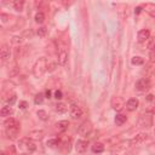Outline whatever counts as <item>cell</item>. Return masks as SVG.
<instances>
[{"mask_svg": "<svg viewBox=\"0 0 155 155\" xmlns=\"http://www.w3.org/2000/svg\"><path fill=\"white\" fill-rule=\"evenodd\" d=\"M25 107H27V102H21V103H19V108H21V109H24Z\"/></svg>", "mask_w": 155, "mask_h": 155, "instance_id": "e575fe53", "label": "cell"}, {"mask_svg": "<svg viewBox=\"0 0 155 155\" xmlns=\"http://www.w3.org/2000/svg\"><path fill=\"white\" fill-rule=\"evenodd\" d=\"M22 155H28V154H22Z\"/></svg>", "mask_w": 155, "mask_h": 155, "instance_id": "f35d334b", "label": "cell"}, {"mask_svg": "<svg viewBox=\"0 0 155 155\" xmlns=\"http://www.w3.org/2000/svg\"><path fill=\"white\" fill-rule=\"evenodd\" d=\"M68 126H69V122L67 120H62L56 124V130L58 132H64L65 130H68Z\"/></svg>", "mask_w": 155, "mask_h": 155, "instance_id": "9a60e30c", "label": "cell"}, {"mask_svg": "<svg viewBox=\"0 0 155 155\" xmlns=\"http://www.w3.org/2000/svg\"><path fill=\"white\" fill-rule=\"evenodd\" d=\"M45 96H46V98H50V96H51V91H50V90H47V91H46V93H45Z\"/></svg>", "mask_w": 155, "mask_h": 155, "instance_id": "d590c367", "label": "cell"}, {"mask_svg": "<svg viewBox=\"0 0 155 155\" xmlns=\"http://www.w3.org/2000/svg\"><path fill=\"white\" fill-rule=\"evenodd\" d=\"M67 110H68V105H67L65 103H63V102H58V103L56 104V111H57V113L63 114V113H65Z\"/></svg>", "mask_w": 155, "mask_h": 155, "instance_id": "ffe728a7", "label": "cell"}, {"mask_svg": "<svg viewBox=\"0 0 155 155\" xmlns=\"http://www.w3.org/2000/svg\"><path fill=\"white\" fill-rule=\"evenodd\" d=\"M91 149H92L93 153L99 154V153H103L104 151V145L102 143H99V142H96V143H93V145L91 147Z\"/></svg>", "mask_w": 155, "mask_h": 155, "instance_id": "ac0fdd59", "label": "cell"}, {"mask_svg": "<svg viewBox=\"0 0 155 155\" xmlns=\"http://www.w3.org/2000/svg\"><path fill=\"white\" fill-rule=\"evenodd\" d=\"M12 114H13V109H12L10 105L2 107L1 110H0V115H1V116H11Z\"/></svg>", "mask_w": 155, "mask_h": 155, "instance_id": "d6986e66", "label": "cell"}, {"mask_svg": "<svg viewBox=\"0 0 155 155\" xmlns=\"http://www.w3.org/2000/svg\"><path fill=\"white\" fill-rule=\"evenodd\" d=\"M148 139V134L147 133H138L132 140H131V144H140L143 142H145Z\"/></svg>", "mask_w": 155, "mask_h": 155, "instance_id": "4fadbf2b", "label": "cell"}, {"mask_svg": "<svg viewBox=\"0 0 155 155\" xmlns=\"http://www.w3.org/2000/svg\"><path fill=\"white\" fill-rule=\"evenodd\" d=\"M54 98L56 99H62L63 98V93H62L61 90H56L54 91Z\"/></svg>", "mask_w": 155, "mask_h": 155, "instance_id": "4dcf8cb0", "label": "cell"}, {"mask_svg": "<svg viewBox=\"0 0 155 155\" xmlns=\"http://www.w3.org/2000/svg\"><path fill=\"white\" fill-rule=\"evenodd\" d=\"M48 70V61L45 57H40L39 59H36V62L34 63L33 67V74L35 78H41L46 71Z\"/></svg>", "mask_w": 155, "mask_h": 155, "instance_id": "6da1fadb", "label": "cell"}, {"mask_svg": "<svg viewBox=\"0 0 155 155\" xmlns=\"http://www.w3.org/2000/svg\"><path fill=\"white\" fill-rule=\"evenodd\" d=\"M87 145H88V142L85 140V139H79L76 143H75V150L79 153V154H82L87 150Z\"/></svg>", "mask_w": 155, "mask_h": 155, "instance_id": "9c48e42d", "label": "cell"}, {"mask_svg": "<svg viewBox=\"0 0 155 155\" xmlns=\"http://www.w3.org/2000/svg\"><path fill=\"white\" fill-rule=\"evenodd\" d=\"M69 111H70V116L73 119H79L82 116V109L78 104H71L69 108Z\"/></svg>", "mask_w": 155, "mask_h": 155, "instance_id": "52a82bcc", "label": "cell"}, {"mask_svg": "<svg viewBox=\"0 0 155 155\" xmlns=\"http://www.w3.org/2000/svg\"><path fill=\"white\" fill-rule=\"evenodd\" d=\"M92 130H93L92 122H91L90 120H85V121H84V122H82V124L79 126L78 132H79V134H80V136L87 137V136H90V134H91Z\"/></svg>", "mask_w": 155, "mask_h": 155, "instance_id": "3957f363", "label": "cell"}, {"mask_svg": "<svg viewBox=\"0 0 155 155\" xmlns=\"http://www.w3.org/2000/svg\"><path fill=\"white\" fill-rule=\"evenodd\" d=\"M12 41H13L15 44H21V42H22V38H19V36H15Z\"/></svg>", "mask_w": 155, "mask_h": 155, "instance_id": "d6a6232c", "label": "cell"}, {"mask_svg": "<svg viewBox=\"0 0 155 155\" xmlns=\"http://www.w3.org/2000/svg\"><path fill=\"white\" fill-rule=\"evenodd\" d=\"M147 46H148V48H149L150 51L154 50V48H155V38H149Z\"/></svg>", "mask_w": 155, "mask_h": 155, "instance_id": "f546056e", "label": "cell"}, {"mask_svg": "<svg viewBox=\"0 0 155 155\" xmlns=\"http://www.w3.org/2000/svg\"><path fill=\"white\" fill-rule=\"evenodd\" d=\"M110 105H111V108H113L114 110L120 111V110H122V109L125 108V101H124L122 97L115 96V97L111 98V101H110Z\"/></svg>", "mask_w": 155, "mask_h": 155, "instance_id": "5b68a950", "label": "cell"}, {"mask_svg": "<svg viewBox=\"0 0 155 155\" xmlns=\"http://www.w3.org/2000/svg\"><path fill=\"white\" fill-rule=\"evenodd\" d=\"M147 101H149V102H154V101H155V97H154L153 94H148V96H147Z\"/></svg>", "mask_w": 155, "mask_h": 155, "instance_id": "836d02e7", "label": "cell"}, {"mask_svg": "<svg viewBox=\"0 0 155 155\" xmlns=\"http://www.w3.org/2000/svg\"><path fill=\"white\" fill-rule=\"evenodd\" d=\"M46 33H47V29H46L45 27H40V28L36 30V34H38L40 38H44V36H46Z\"/></svg>", "mask_w": 155, "mask_h": 155, "instance_id": "f1b7e54d", "label": "cell"}, {"mask_svg": "<svg viewBox=\"0 0 155 155\" xmlns=\"http://www.w3.org/2000/svg\"><path fill=\"white\" fill-rule=\"evenodd\" d=\"M126 120H127V116L124 115V114H116V116L114 119V121H115V124L117 126H122L126 122Z\"/></svg>", "mask_w": 155, "mask_h": 155, "instance_id": "e0dca14e", "label": "cell"}, {"mask_svg": "<svg viewBox=\"0 0 155 155\" xmlns=\"http://www.w3.org/2000/svg\"><path fill=\"white\" fill-rule=\"evenodd\" d=\"M137 38H138V41H139V42H145V41H148L149 38H150V31H149V29H142V30H139Z\"/></svg>", "mask_w": 155, "mask_h": 155, "instance_id": "7c38bea8", "label": "cell"}, {"mask_svg": "<svg viewBox=\"0 0 155 155\" xmlns=\"http://www.w3.org/2000/svg\"><path fill=\"white\" fill-rule=\"evenodd\" d=\"M19 148H21L22 150H24L25 153H29V154L36 150V145H35V143H34L33 139H30L29 137L23 138V139L19 140Z\"/></svg>", "mask_w": 155, "mask_h": 155, "instance_id": "7a4b0ae2", "label": "cell"}, {"mask_svg": "<svg viewBox=\"0 0 155 155\" xmlns=\"http://www.w3.org/2000/svg\"><path fill=\"white\" fill-rule=\"evenodd\" d=\"M44 94L42 93H38V94H35V97H34V103L35 104H41L42 102H44Z\"/></svg>", "mask_w": 155, "mask_h": 155, "instance_id": "484cf974", "label": "cell"}, {"mask_svg": "<svg viewBox=\"0 0 155 155\" xmlns=\"http://www.w3.org/2000/svg\"><path fill=\"white\" fill-rule=\"evenodd\" d=\"M68 61V52L65 50H61L58 53V64L59 65H65Z\"/></svg>", "mask_w": 155, "mask_h": 155, "instance_id": "5bb4252c", "label": "cell"}, {"mask_svg": "<svg viewBox=\"0 0 155 155\" xmlns=\"http://www.w3.org/2000/svg\"><path fill=\"white\" fill-rule=\"evenodd\" d=\"M36 115H38V116H39V119H40V120H42V121H46V120L48 119V115H47V113H46L45 110H42V109L38 110Z\"/></svg>", "mask_w": 155, "mask_h": 155, "instance_id": "cb8c5ba5", "label": "cell"}, {"mask_svg": "<svg viewBox=\"0 0 155 155\" xmlns=\"http://www.w3.org/2000/svg\"><path fill=\"white\" fill-rule=\"evenodd\" d=\"M138 105H139V101L137 99V98H130L127 102H126V109L128 110V111H134L137 108H138Z\"/></svg>", "mask_w": 155, "mask_h": 155, "instance_id": "30bf717a", "label": "cell"}, {"mask_svg": "<svg viewBox=\"0 0 155 155\" xmlns=\"http://www.w3.org/2000/svg\"><path fill=\"white\" fill-rule=\"evenodd\" d=\"M10 56H11V51H10V46L7 44H4L1 46V50H0V57H1V61L2 62H6L7 59H10Z\"/></svg>", "mask_w": 155, "mask_h": 155, "instance_id": "ba28073f", "label": "cell"}, {"mask_svg": "<svg viewBox=\"0 0 155 155\" xmlns=\"http://www.w3.org/2000/svg\"><path fill=\"white\" fill-rule=\"evenodd\" d=\"M12 6L16 11H22L23 10V6H24V1L23 0H15L12 2Z\"/></svg>", "mask_w": 155, "mask_h": 155, "instance_id": "44dd1931", "label": "cell"}, {"mask_svg": "<svg viewBox=\"0 0 155 155\" xmlns=\"http://www.w3.org/2000/svg\"><path fill=\"white\" fill-rule=\"evenodd\" d=\"M29 138L30 139H41L42 137H44V131H39V130H35V131H31V132H29Z\"/></svg>", "mask_w": 155, "mask_h": 155, "instance_id": "2e32d148", "label": "cell"}, {"mask_svg": "<svg viewBox=\"0 0 155 155\" xmlns=\"http://www.w3.org/2000/svg\"><path fill=\"white\" fill-rule=\"evenodd\" d=\"M149 59H150L151 63H155V48L150 51V53H149Z\"/></svg>", "mask_w": 155, "mask_h": 155, "instance_id": "1f68e13d", "label": "cell"}, {"mask_svg": "<svg viewBox=\"0 0 155 155\" xmlns=\"http://www.w3.org/2000/svg\"><path fill=\"white\" fill-rule=\"evenodd\" d=\"M150 87H151V82H150V80H149L148 78H140V79L137 80V82H136V88H137L138 91H140V92H145V91H148Z\"/></svg>", "mask_w": 155, "mask_h": 155, "instance_id": "277c9868", "label": "cell"}, {"mask_svg": "<svg viewBox=\"0 0 155 155\" xmlns=\"http://www.w3.org/2000/svg\"><path fill=\"white\" fill-rule=\"evenodd\" d=\"M140 10H142V7H137V8H136V13H139Z\"/></svg>", "mask_w": 155, "mask_h": 155, "instance_id": "8d00e7d4", "label": "cell"}, {"mask_svg": "<svg viewBox=\"0 0 155 155\" xmlns=\"http://www.w3.org/2000/svg\"><path fill=\"white\" fill-rule=\"evenodd\" d=\"M44 21H45V15L42 12H38L35 15V22L36 23H42Z\"/></svg>", "mask_w": 155, "mask_h": 155, "instance_id": "4316f807", "label": "cell"}, {"mask_svg": "<svg viewBox=\"0 0 155 155\" xmlns=\"http://www.w3.org/2000/svg\"><path fill=\"white\" fill-rule=\"evenodd\" d=\"M46 144H47V147H50V148H53V147H56V145H58V144H59V140H58L57 138H53V139H48Z\"/></svg>", "mask_w": 155, "mask_h": 155, "instance_id": "83f0119b", "label": "cell"}, {"mask_svg": "<svg viewBox=\"0 0 155 155\" xmlns=\"http://www.w3.org/2000/svg\"><path fill=\"white\" fill-rule=\"evenodd\" d=\"M4 125H5V127H11V126H16V125H19V122L16 120V119H13V117H8L5 122H4Z\"/></svg>", "mask_w": 155, "mask_h": 155, "instance_id": "7402d4cb", "label": "cell"}, {"mask_svg": "<svg viewBox=\"0 0 155 155\" xmlns=\"http://www.w3.org/2000/svg\"><path fill=\"white\" fill-rule=\"evenodd\" d=\"M139 126L140 127H147V128H149V127H151L153 126V119H151V116L150 115H145V116H142L140 119H139Z\"/></svg>", "mask_w": 155, "mask_h": 155, "instance_id": "8fae6325", "label": "cell"}, {"mask_svg": "<svg viewBox=\"0 0 155 155\" xmlns=\"http://www.w3.org/2000/svg\"><path fill=\"white\" fill-rule=\"evenodd\" d=\"M0 155H6V154H5V153H1V154H0Z\"/></svg>", "mask_w": 155, "mask_h": 155, "instance_id": "74e56055", "label": "cell"}, {"mask_svg": "<svg viewBox=\"0 0 155 155\" xmlns=\"http://www.w3.org/2000/svg\"><path fill=\"white\" fill-rule=\"evenodd\" d=\"M19 131H21V126L19 125H16V126H11V127H5V132H6V136L7 138L10 139H16L19 134Z\"/></svg>", "mask_w": 155, "mask_h": 155, "instance_id": "8992f818", "label": "cell"}, {"mask_svg": "<svg viewBox=\"0 0 155 155\" xmlns=\"http://www.w3.org/2000/svg\"><path fill=\"white\" fill-rule=\"evenodd\" d=\"M131 62H132V64H134V65H142V64L144 63V59H143L142 57H139V56H134V57L131 59Z\"/></svg>", "mask_w": 155, "mask_h": 155, "instance_id": "603a6c76", "label": "cell"}, {"mask_svg": "<svg viewBox=\"0 0 155 155\" xmlns=\"http://www.w3.org/2000/svg\"><path fill=\"white\" fill-rule=\"evenodd\" d=\"M7 97H8V98L6 99V103H7L8 105H12V104L16 102V99H17V96H16V93H13V92L10 93Z\"/></svg>", "mask_w": 155, "mask_h": 155, "instance_id": "d4e9b609", "label": "cell"}]
</instances>
